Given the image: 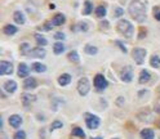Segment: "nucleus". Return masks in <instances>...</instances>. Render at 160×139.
<instances>
[{
	"label": "nucleus",
	"instance_id": "obj_1",
	"mask_svg": "<svg viewBox=\"0 0 160 139\" xmlns=\"http://www.w3.org/2000/svg\"><path fill=\"white\" fill-rule=\"evenodd\" d=\"M129 14L132 16L133 19H136L137 22H142L146 21V5H145L141 0H133L129 4Z\"/></svg>",
	"mask_w": 160,
	"mask_h": 139
},
{
	"label": "nucleus",
	"instance_id": "obj_2",
	"mask_svg": "<svg viewBox=\"0 0 160 139\" xmlns=\"http://www.w3.org/2000/svg\"><path fill=\"white\" fill-rule=\"evenodd\" d=\"M116 27H118V31L124 36V38L130 39L133 36V26H132V23H130L129 21L120 19L118 22V25H116Z\"/></svg>",
	"mask_w": 160,
	"mask_h": 139
},
{
	"label": "nucleus",
	"instance_id": "obj_3",
	"mask_svg": "<svg viewBox=\"0 0 160 139\" xmlns=\"http://www.w3.org/2000/svg\"><path fill=\"white\" fill-rule=\"evenodd\" d=\"M84 119H85V122H86V126H88L89 129L94 130V129H97L99 126L101 120H99V117H97V116H94V115H92L89 112H86L84 115Z\"/></svg>",
	"mask_w": 160,
	"mask_h": 139
},
{
	"label": "nucleus",
	"instance_id": "obj_4",
	"mask_svg": "<svg viewBox=\"0 0 160 139\" xmlns=\"http://www.w3.org/2000/svg\"><path fill=\"white\" fill-rule=\"evenodd\" d=\"M91 90V84H89V80L86 79V77H82L79 80V83H78V92L80 96H86V94L89 93Z\"/></svg>",
	"mask_w": 160,
	"mask_h": 139
},
{
	"label": "nucleus",
	"instance_id": "obj_5",
	"mask_svg": "<svg viewBox=\"0 0 160 139\" xmlns=\"http://www.w3.org/2000/svg\"><path fill=\"white\" fill-rule=\"evenodd\" d=\"M146 49L143 48H136L133 49L132 52V55H133V59L136 61L137 64H142L145 62V57H146Z\"/></svg>",
	"mask_w": 160,
	"mask_h": 139
},
{
	"label": "nucleus",
	"instance_id": "obj_6",
	"mask_svg": "<svg viewBox=\"0 0 160 139\" xmlns=\"http://www.w3.org/2000/svg\"><path fill=\"white\" fill-rule=\"evenodd\" d=\"M94 86L98 92H103L107 88V81L102 75H96L94 76Z\"/></svg>",
	"mask_w": 160,
	"mask_h": 139
},
{
	"label": "nucleus",
	"instance_id": "obj_7",
	"mask_svg": "<svg viewBox=\"0 0 160 139\" xmlns=\"http://www.w3.org/2000/svg\"><path fill=\"white\" fill-rule=\"evenodd\" d=\"M120 77L121 80L124 83H129V81H132V79H133V70L130 66H128V67H125L124 70L121 71V74H120Z\"/></svg>",
	"mask_w": 160,
	"mask_h": 139
},
{
	"label": "nucleus",
	"instance_id": "obj_8",
	"mask_svg": "<svg viewBox=\"0 0 160 139\" xmlns=\"http://www.w3.org/2000/svg\"><path fill=\"white\" fill-rule=\"evenodd\" d=\"M13 72V64L11 62L2 61L0 63V74L2 75H11Z\"/></svg>",
	"mask_w": 160,
	"mask_h": 139
},
{
	"label": "nucleus",
	"instance_id": "obj_9",
	"mask_svg": "<svg viewBox=\"0 0 160 139\" xmlns=\"http://www.w3.org/2000/svg\"><path fill=\"white\" fill-rule=\"evenodd\" d=\"M21 99H22V103L23 106H30L32 102L36 100V96H34V94H28V93H23L22 97H21Z\"/></svg>",
	"mask_w": 160,
	"mask_h": 139
},
{
	"label": "nucleus",
	"instance_id": "obj_10",
	"mask_svg": "<svg viewBox=\"0 0 160 139\" xmlns=\"http://www.w3.org/2000/svg\"><path fill=\"white\" fill-rule=\"evenodd\" d=\"M9 124H11V126L13 128H19L21 126V124H22V117L18 115H13L9 117Z\"/></svg>",
	"mask_w": 160,
	"mask_h": 139
},
{
	"label": "nucleus",
	"instance_id": "obj_11",
	"mask_svg": "<svg viewBox=\"0 0 160 139\" xmlns=\"http://www.w3.org/2000/svg\"><path fill=\"white\" fill-rule=\"evenodd\" d=\"M30 74V70H28L26 63H19L18 66V76L19 77H27Z\"/></svg>",
	"mask_w": 160,
	"mask_h": 139
},
{
	"label": "nucleus",
	"instance_id": "obj_12",
	"mask_svg": "<svg viewBox=\"0 0 160 139\" xmlns=\"http://www.w3.org/2000/svg\"><path fill=\"white\" fill-rule=\"evenodd\" d=\"M4 89L8 93H14L17 90V83L13 81V80H8V81H5V84H4Z\"/></svg>",
	"mask_w": 160,
	"mask_h": 139
},
{
	"label": "nucleus",
	"instance_id": "obj_13",
	"mask_svg": "<svg viewBox=\"0 0 160 139\" xmlns=\"http://www.w3.org/2000/svg\"><path fill=\"white\" fill-rule=\"evenodd\" d=\"M36 85H38V83H36V80L34 77H27L25 81H23V88L25 89H34V88H36Z\"/></svg>",
	"mask_w": 160,
	"mask_h": 139
},
{
	"label": "nucleus",
	"instance_id": "obj_14",
	"mask_svg": "<svg viewBox=\"0 0 160 139\" xmlns=\"http://www.w3.org/2000/svg\"><path fill=\"white\" fill-rule=\"evenodd\" d=\"M71 83V76L69 74H63L61 75L60 77H58V84H60L61 86H66Z\"/></svg>",
	"mask_w": 160,
	"mask_h": 139
},
{
	"label": "nucleus",
	"instance_id": "obj_15",
	"mask_svg": "<svg viewBox=\"0 0 160 139\" xmlns=\"http://www.w3.org/2000/svg\"><path fill=\"white\" fill-rule=\"evenodd\" d=\"M65 21H66V18H65L63 14H57V16H54L52 19V25L53 26H61L65 23Z\"/></svg>",
	"mask_w": 160,
	"mask_h": 139
},
{
	"label": "nucleus",
	"instance_id": "obj_16",
	"mask_svg": "<svg viewBox=\"0 0 160 139\" xmlns=\"http://www.w3.org/2000/svg\"><path fill=\"white\" fill-rule=\"evenodd\" d=\"M13 18H14V21H16V23H18V25H23L25 21H26V19H25V16H23V13L19 12V10L14 12Z\"/></svg>",
	"mask_w": 160,
	"mask_h": 139
},
{
	"label": "nucleus",
	"instance_id": "obj_17",
	"mask_svg": "<svg viewBox=\"0 0 160 139\" xmlns=\"http://www.w3.org/2000/svg\"><path fill=\"white\" fill-rule=\"evenodd\" d=\"M45 54H47L45 49H43V48H34L32 52H31V55H34L36 58H44Z\"/></svg>",
	"mask_w": 160,
	"mask_h": 139
},
{
	"label": "nucleus",
	"instance_id": "obj_18",
	"mask_svg": "<svg viewBox=\"0 0 160 139\" xmlns=\"http://www.w3.org/2000/svg\"><path fill=\"white\" fill-rule=\"evenodd\" d=\"M141 138L142 139H154L155 135H154V131L151 129H143L141 131Z\"/></svg>",
	"mask_w": 160,
	"mask_h": 139
},
{
	"label": "nucleus",
	"instance_id": "obj_19",
	"mask_svg": "<svg viewBox=\"0 0 160 139\" xmlns=\"http://www.w3.org/2000/svg\"><path fill=\"white\" fill-rule=\"evenodd\" d=\"M150 74L146 71V70H143V71H141V74H140V84H146L149 80H150Z\"/></svg>",
	"mask_w": 160,
	"mask_h": 139
},
{
	"label": "nucleus",
	"instance_id": "obj_20",
	"mask_svg": "<svg viewBox=\"0 0 160 139\" xmlns=\"http://www.w3.org/2000/svg\"><path fill=\"white\" fill-rule=\"evenodd\" d=\"M31 52H32V49H31V47L28 45L27 43H25V44L21 45V53H22L23 55H31Z\"/></svg>",
	"mask_w": 160,
	"mask_h": 139
},
{
	"label": "nucleus",
	"instance_id": "obj_21",
	"mask_svg": "<svg viewBox=\"0 0 160 139\" xmlns=\"http://www.w3.org/2000/svg\"><path fill=\"white\" fill-rule=\"evenodd\" d=\"M17 32V27L13 26V25H6L4 27V34L5 35H14Z\"/></svg>",
	"mask_w": 160,
	"mask_h": 139
},
{
	"label": "nucleus",
	"instance_id": "obj_22",
	"mask_svg": "<svg viewBox=\"0 0 160 139\" xmlns=\"http://www.w3.org/2000/svg\"><path fill=\"white\" fill-rule=\"evenodd\" d=\"M67 58H69V61L72 62V63H79V61H80L79 54H78V52H75V50H74V52H70Z\"/></svg>",
	"mask_w": 160,
	"mask_h": 139
},
{
	"label": "nucleus",
	"instance_id": "obj_23",
	"mask_svg": "<svg viewBox=\"0 0 160 139\" xmlns=\"http://www.w3.org/2000/svg\"><path fill=\"white\" fill-rule=\"evenodd\" d=\"M35 39H36V43H38L40 47H45L47 44H48L47 39L44 38V36H41L40 34H35Z\"/></svg>",
	"mask_w": 160,
	"mask_h": 139
},
{
	"label": "nucleus",
	"instance_id": "obj_24",
	"mask_svg": "<svg viewBox=\"0 0 160 139\" xmlns=\"http://www.w3.org/2000/svg\"><path fill=\"white\" fill-rule=\"evenodd\" d=\"M63 50H65V47H63L62 43H56L54 45H53L54 54H61V53H63Z\"/></svg>",
	"mask_w": 160,
	"mask_h": 139
},
{
	"label": "nucleus",
	"instance_id": "obj_25",
	"mask_svg": "<svg viewBox=\"0 0 160 139\" xmlns=\"http://www.w3.org/2000/svg\"><path fill=\"white\" fill-rule=\"evenodd\" d=\"M150 64H151L154 68H159V67H160V57L152 55L151 59H150Z\"/></svg>",
	"mask_w": 160,
	"mask_h": 139
},
{
	"label": "nucleus",
	"instance_id": "obj_26",
	"mask_svg": "<svg viewBox=\"0 0 160 139\" xmlns=\"http://www.w3.org/2000/svg\"><path fill=\"white\" fill-rule=\"evenodd\" d=\"M32 68H34V71H36V72H44L45 70H47V67L43 63H39V62H35V63H32Z\"/></svg>",
	"mask_w": 160,
	"mask_h": 139
},
{
	"label": "nucleus",
	"instance_id": "obj_27",
	"mask_svg": "<svg viewBox=\"0 0 160 139\" xmlns=\"http://www.w3.org/2000/svg\"><path fill=\"white\" fill-rule=\"evenodd\" d=\"M84 52L86 53V54H91V55H94V54H97V48L96 47H93V45H85V48H84Z\"/></svg>",
	"mask_w": 160,
	"mask_h": 139
},
{
	"label": "nucleus",
	"instance_id": "obj_28",
	"mask_svg": "<svg viewBox=\"0 0 160 139\" xmlns=\"http://www.w3.org/2000/svg\"><path fill=\"white\" fill-rule=\"evenodd\" d=\"M72 135H74V137H78V138H82V139L85 138L84 131L80 129V128H74V129H72Z\"/></svg>",
	"mask_w": 160,
	"mask_h": 139
},
{
	"label": "nucleus",
	"instance_id": "obj_29",
	"mask_svg": "<svg viewBox=\"0 0 160 139\" xmlns=\"http://www.w3.org/2000/svg\"><path fill=\"white\" fill-rule=\"evenodd\" d=\"M96 16L99 17V18H102V17L106 16V8H105V6H102V5L97 6V8H96Z\"/></svg>",
	"mask_w": 160,
	"mask_h": 139
},
{
	"label": "nucleus",
	"instance_id": "obj_30",
	"mask_svg": "<svg viewBox=\"0 0 160 139\" xmlns=\"http://www.w3.org/2000/svg\"><path fill=\"white\" fill-rule=\"evenodd\" d=\"M91 12H92V4H91V2H85L84 3L83 14H91Z\"/></svg>",
	"mask_w": 160,
	"mask_h": 139
},
{
	"label": "nucleus",
	"instance_id": "obj_31",
	"mask_svg": "<svg viewBox=\"0 0 160 139\" xmlns=\"http://www.w3.org/2000/svg\"><path fill=\"white\" fill-rule=\"evenodd\" d=\"M74 30H80V31L85 32V31H88V25L84 23V22H82V23H79L76 27H74Z\"/></svg>",
	"mask_w": 160,
	"mask_h": 139
},
{
	"label": "nucleus",
	"instance_id": "obj_32",
	"mask_svg": "<svg viewBox=\"0 0 160 139\" xmlns=\"http://www.w3.org/2000/svg\"><path fill=\"white\" fill-rule=\"evenodd\" d=\"M14 139H26V133L23 130H18L16 134H14V137H13Z\"/></svg>",
	"mask_w": 160,
	"mask_h": 139
},
{
	"label": "nucleus",
	"instance_id": "obj_33",
	"mask_svg": "<svg viewBox=\"0 0 160 139\" xmlns=\"http://www.w3.org/2000/svg\"><path fill=\"white\" fill-rule=\"evenodd\" d=\"M62 128V122L61 121H54L52 124V126H50V130H54V129H60Z\"/></svg>",
	"mask_w": 160,
	"mask_h": 139
},
{
	"label": "nucleus",
	"instance_id": "obj_34",
	"mask_svg": "<svg viewBox=\"0 0 160 139\" xmlns=\"http://www.w3.org/2000/svg\"><path fill=\"white\" fill-rule=\"evenodd\" d=\"M123 13H124V10H123L121 8H116L114 14H115V17H121V16H123Z\"/></svg>",
	"mask_w": 160,
	"mask_h": 139
},
{
	"label": "nucleus",
	"instance_id": "obj_35",
	"mask_svg": "<svg viewBox=\"0 0 160 139\" xmlns=\"http://www.w3.org/2000/svg\"><path fill=\"white\" fill-rule=\"evenodd\" d=\"M52 22H47V23L44 25V26H43V28H41V30H45V31H49L50 30V28H52Z\"/></svg>",
	"mask_w": 160,
	"mask_h": 139
},
{
	"label": "nucleus",
	"instance_id": "obj_36",
	"mask_svg": "<svg viewBox=\"0 0 160 139\" xmlns=\"http://www.w3.org/2000/svg\"><path fill=\"white\" fill-rule=\"evenodd\" d=\"M116 45H118V47L121 49V52H123V53H127V48H125L124 45H123V43H121V41H116Z\"/></svg>",
	"mask_w": 160,
	"mask_h": 139
},
{
	"label": "nucleus",
	"instance_id": "obj_37",
	"mask_svg": "<svg viewBox=\"0 0 160 139\" xmlns=\"http://www.w3.org/2000/svg\"><path fill=\"white\" fill-rule=\"evenodd\" d=\"M54 39L63 40V39H65V34H63V32H57V34H54Z\"/></svg>",
	"mask_w": 160,
	"mask_h": 139
},
{
	"label": "nucleus",
	"instance_id": "obj_38",
	"mask_svg": "<svg viewBox=\"0 0 160 139\" xmlns=\"http://www.w3.org/2000/svg\"><path fill=\"white\" fill-rule=\"evenodd\" d=\"M108 26H110V25H108L107 21H102V22H101V27H102L103 30H105V28H108Z\"/></svg>",
	"mask_w": 160,
	"mask_h": 139
},
{
	"label": "nucleus",
	"instance_id": "obj_39",
	"mask_svg": "<svg viewBox=\"0 0 160 139\" xmlns=\"http://www.w3.org/2000/svg\"><path fill=\"white\" fill-rule=\"evenodd\" d=\"M146 35V31H145V28H141V32H140V39H143V36Z\"/></svg>",
	"mask_w": 160,
	"mask_h": 139
},
{
	"label": "nucleus",
	"instance_id": "obj_40",
	"mask_svg": "<svg viewBox=\"0 0 160 139\" xmlns=\"http://www.w3.org/2000/svg\"><path fill=\"white\" fill-rule=\"evenodd\" d=\"M155 19H156V21H160V12H158V13L155 14Z\"/></svg>",
	"mask_w": 160,
	"mask_h": 139
},
{
	"label": "nucleus",
	"instance_id": "obj_41",
	"mask_svg": "<svg viewBox=\"0 0 160 139\" xmlns=\"http://www.w3.org/2000/svg\"><path fill=\"white\" fill-rule=\"evenodd\" d=\"M118 103H119V106L123 104V98H119V99H118Z\"/></svg>",
	"mask_w": 160,
	"mask_h": 139
},
{
	"label": "nucleus",
	"instance_id": "obj_42",
	"mask_svg": "<svg viewBox=\"0 0 160 139\" xmlns=\"http://www.w3.org/2000/svg\"><path fill=\"white\" fill-rule=\"evenodd\" d=\"M158 93H159V97H160V86H159V89H158Z\"/></svg>",
	"mask_w": 160,
	"mask_h": 139
},
{
	"label": "nucleus",
	"instance_id": "obj_43",
	"mask_svg": "<svg viewBox=\"0 0 160 139\" xmlns=\"http://www.w3.org/2000/svg\"><path fill=\"white\" fill-rule=\"evenodd\" d=\"M93 139H102V138H99V137H98V138H93Z\"/></svg>",
	"mask_w": 160,
	"mask_h": 139
},
{
	"label": "nucleus",
	"instance_id": "obj_44",
	"mask_svg": "<svg viewBox=\"0 0 160 139\" xmlns=\"http://www.w3.org/2000/svg\"><path fill=\"white\" fill-rule=\"evenodd\" d=\"M159 125H160V124H159Z\"/></svg>",
	"mask_w": 160,
	"mask_h": 139
}]
</instances>
